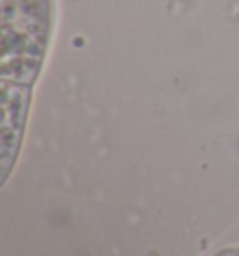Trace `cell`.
<instances>
[{"label":"cell","mask_w":239,"mask_h":256,"mask_svg":"<svg viewBox=\"0 0 239 256\" xmlns=\"http://www.w3.org/2000/svg\"><path fill=\"white\" fill-rule=\"evenodd\" d=\"M58 0H2L0 32V184L6 185L26 133L32 94L49 58Z\"/></svg>","instance_id":"cell-1"},{"label":"cell","mask_w":239,"mask_h":256,"mask_svg":"<svg viewBox=\"0 0 239 256\" xmlns=\"http://www.w3.org/2000/svg\"><path fill=\"white\" fill-rule=\"evenodd\" d=\"M215 256H239V247H232V249H224L217 252Z\"/></svg>","instance_id":"cell-2"}]
</instances>
